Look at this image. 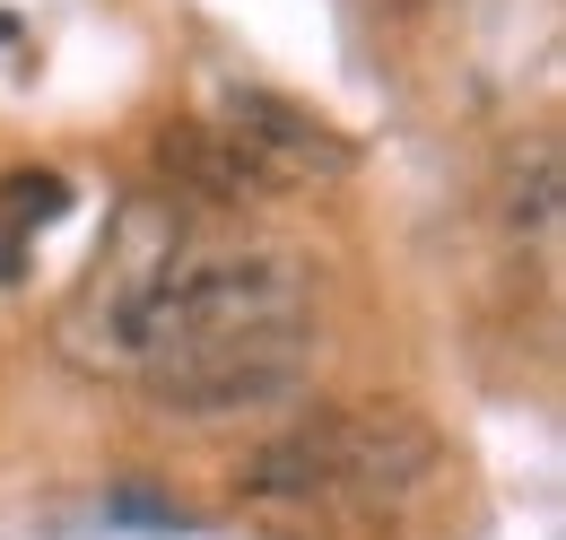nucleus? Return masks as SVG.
<instances>
[{
	"instance_id": "obj_1",
	"label": "nucleus",
	"mask_w": 566,
	"mask_h": 540,
	"mask_svg": "<svg viewBox=\"0 0 566 540\" xmlns=\"http://www.w3.org/2000/svg\"><path fill=\"white\" fill-rule=\"evenodd\" d=\"M444 479V436L401 402L314 409L296 436L244 463V506L271 515H410Z\"/></svg>"
},
{
	"instance_id": "obj_2",
	"label": "nucleus",
	"mask_w": 566,
	"mask_h": 540,
	"mask_svg": "<svg viewBox=\"0 0 566 540\" xmlns=\"http://www.w3.org/2000/svg\"><path fill=\"white\" fill-rule=\"evenodd\" d=\"M314 297L323 279L296 245H244V253H192L123 340L105 349V375H157L175 357H210V349H244V340H296L314 332Z\"/></svg>"
},
{
	"instance_id": "obj_3",
	"label": "nucleus",
	"mask_w": 566,
	"mask_h": 540,
	"mask_svg": "<svg viewBox=\"0 0 566 540\" xmlns=\"http://www.w3.org/2000/svg\"><path fill=\"white\" fill-rule=\"evenodd\" d=\"M184 262H192V245H184V209L166 201V193L123 201L114 236H105V253L87 262V279L71 288V305L53 314V349H62V366L105 375V349L123 340V323H132V314H140Z\"/></svg>"
},
{
	"instance_id": "obj_4",
	"label": "nucleus",
	"mask_w": 566,
	"mask_h": 540,
	"mask_svg": "<svg viewBox=\"0 0 566 540\" xmlns=\"http://www.w3.org/2000/svg\"><path fill=\"white\" fill-rule=\"evenodd\" d=\"M314 375V332L296 340H244V349H210V357H175L140 375L148 409L166 418H244V409L296 402V384Z\"/></svg>"
},
{
	"instance_id": "obj_5",
	"label": "nucleus",
	"mask_w": 566,
	"mask_h": 540,
	"mask_svg": "<svg viewBox=\"0 0 566 540\" xmlns=\"http://www.w3.org/2000/svg\"><path fill=\"white\" fill-rule=\"evenodd\" d=\"M218 132L253 157V175L271 193H323V184H349L357 175L349 132H332L323 114H305L296 96H271V87H235Z\"/></svg>"
},
{
	"instance_id": "obj_6",
	"label": "nucleus",
	"mask_w": 566,
	"mask_h": 540,
	"mask_svg": "<svg viewBox=\"0 0 566 540\" xmlns=\"http://www.w3.org/2000/svg\"><path fill=\"white\" fill-rule=\"evenodd\" d=\"M157 175H166V201H201V209L271 201V184L253 175V157L218 132V123H166V132H157Z\"/></svg>"
},
{
	"instance_id": "obj_7",
	"label": "nucleus",
	"mask_w": 566,
	"mask_h": 540,
	"mask_svg": "<svg viewBox=\"0 0 566 540\" xmlns=\"http://www.w3.org/2000/svg\"><path fill=\"white\" fill-rule=\"evenodd\" d=\"M558 139L541 132L532 148H514L505 157V227L523 236V245H558Z\"/></svg>"
},
{
	"instance_id": "obj_8",
	"label": "nucleus",
	"mask_w": 566,
	"mask_h": 540,
	"mask_svg": "<svg viewBox=\"0 0 566 540\" xmlns=\"http://www.w3.org/2000/svg\"><path fill=\"white\" fill-rule=\"evenodd\" d=\"M62 209H71V184H62V175H44V166H35V175H0V270H18V253H27Z\"/></svg>"
}]
</instances>
